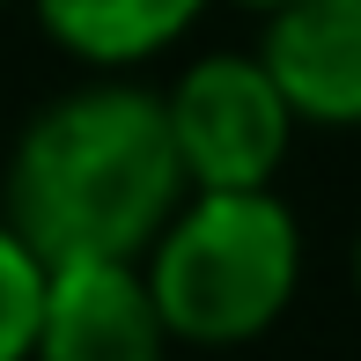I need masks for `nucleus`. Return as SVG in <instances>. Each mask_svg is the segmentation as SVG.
I'll use <instances>...</instances> for the list:
<instances>
[{"label": "nucleus", "mask_w": 361, "mask_h": 361, "mask_svg": "<svg viewBox=\"0 0 361 361\" xmlns=\"http://www.w3.org/2000/svg\"><path fill=\"white\" fill-rule=\"evenodd\" d=\"M30 361H170V324L140 258H74L44 273Z\"/></svg>", "instance_id": "4"}, {"label": "nucleus", "mask_w": 361, "mask_h": 361, "mask_svg": "<svg viewBox=\"0 0 361 361\" xmlns=\"http://www.w3.org/2000/svg\"><path fill=\"white\" fill-rule=\"evenodd\" d=\"M258 59L288 96L295 126H361V0H295L266 15Z\"/></svg>", "instance_id": "5"}, {"label": "nucleus", "mask_w": 361, "mask_h": 361, "mask_svg": "<svg viewBox=\"0 0 361 361\" xmlns=\"http://www.w3.org/2000/svg\"><path fill=\"white\" fill-rule=\"evenodd\" d=\"M162 96L133 81L67 89L23 126L8 155V221L44 266L74 258H147V243L185 207Z\"/></svg>", "instance_id": "1"}, {"label": "nucleus", "mask_w": 361, "mask_h": 361, "mask_svg": "<svg viewBox=\"0 0 361 361\" xmlns=\"http://www.w3.org/2000/svg\"><path fill=\"white\" fill-rule=\"evenodd\" d=\"M177 162L192 192H273L288 147H295V111L273 89L258 52H207L162 89Z\"/></svg>", "instance_id": "3"}, {"label": "nucleus", "mask_w": 361, "mask_h": 361, "mask_svg": "<svg viewBox=\"0 0 361 361\" xmlns=\"http://www.w3.org/2000/svg\"><path fill=\"white\" fill-rule=\"evenodd\" d=\"M0 8H15V0H0Z\"/></svg>", "instance_id": "10"}, {"label": "nucleus", "mask_w": 361, "mask_h": 361, "mask_svg": "<svg viewBox=\"0 0 361 361\" xmlns=\"http://www.w3.org/2000/svg\"><path fill=\"white\" fill-rule=\"evenodd\" d=\"M354 288H361V236H354Z\"/></svg>", "instance_id": "9"}, {"label": "nucleus", "mask_w": 361, "mask_h": 361, "mask_svg": "<svg viewBox=\"0 0 361 361\" xmlns=\"http://www.w3.org/2000/svg\"><path fill=\"white\" fill-rule=\"evenodd\" d=\"M37 30L81 67L126 74L140 59H162L192 23L207 15V0H30Z\"/></svg>", "instance_id": "6"}, {"label": "nucleus", "mask_w": 361, "mask_h": 361, "mask_svg": "<svg viewBox=\"0 0 361 361\" xmlns=\"http://www.w3.org/2000/svg\"><path fill=\"white\" fill-rule=\"evenodd\" d=\"M44 258L0 221V361H30L37 347V317H44Z\"/></svg>", "instance_id": "7"}, {"label": "nucleus", "mask_w": 361, "mask_h": 361, "mask_svg": "<svg viewBox=\"0 0 361 361\" xmlns=\"http://www.w3.org/2000/svg\"><path fill=\"white\" fill-rule=\"evenodd\" d=\"M228 8H243V15H258V23H266V15H281V8H295V0H228Z\"/></svg>", "instance_id": "8"}, {"label": "nucleus", "mask_w": 361, "mask_h": 361, "mask_svg": "<svg viewBox=\"0 0 361 361\" xmlns=\"http://www.w3.org/2000/svg\"><path fill=\"white\" fill-rule=\"evenodd\" d=\"M170 339L243 347L302 288V221L281 192H185L140 258Z\"/></svg>", "instance_id": "2"}]
</instances>
